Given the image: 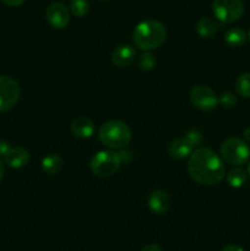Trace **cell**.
I'll use <instances>...</instances> for the list:
<instances>
[{
	"mask_svg": "<svg viewBox=\"0 0 250 251\" xmlns=\"http://www.w3.org/2000/svg\"><path fill=\"white\" fill-rule=\"evenodd\" d=\"M188 172L191 179L201 185H216L225 176L222 158L212 150L200 147L190 154L188 161Z\"/></svg>",
	"mask_w": 250,
	"mask_h": 251,
	"instance_id": "6da1fadb",
	"label": "cell"
},
{
	"mask_svg": "<svg viewBox=\"0 0 250 251\" xmlns=\"http://www.w3.org/2000/svg\"><path fill=\"white\" fill-rule=\"evenodd\" d=\"M166 27L157 20H145L140 22L132 33V39L137 48L146 51L159 48L166 41Z\"/></svg>",
	"mask_w": 250,
	"mask_h": 251,
	"instance_id": "7a4b0ae2",
	"label": "cell"
},
{
	"mask_svg": "<svg viewBox=\"0 0 250 251\" xmlns=\"http://www.w3.org/2000/svg\"><path fill=\"white\" fill-rule=\"evenodd\" d=\"M98 139L109 149L122 150L129 145L131 140V130L124 122L109 120L100 127Z\"/></svg>",
	"mask_w": 250,
	"mask_h": 251,
	"instance_id": "3957f363",
	"label": "cell"
},
{
	"mask_svg": "<svg viewBox=\"0 0 250 251\" xmlns=\"http://www.w3.org/2000/svg\"><path fill=\"white\" fill-rule=\"evenodd\" d=\"M221 158L232 166H242L250 157V149L247 142L239 137H229L221 145Z\"/></svg>",
	"mask_w": 250,
	"mask_h": 251,
	"instance_id": "277c9868",
	"label": "cell"
},
{
	"mask_svg": "<svg viewBox=\"0 0 250 251\" xmlns=\"http://www.w3.org/2000/svg\"><path fill=\"white\" fill-rule=\"evenodd\" d=\"M122 157L114 151H100L92 157L90 168L95 176L105 178L110 176L120 168Z\"/></svg>",
	"mask_w": 250,
	"mask_h": 251,
	"instance_id": "5b68a950",
	"label": "cell"
},
{
	"mask_svg": "<svg viewBox=\"0 0 250 251\" xmlns=\"http://www.w3.org/2000/svg\"><path fill=\"white\" fill-rule=\"evenodd\" d=\"M212 9L221 22L230 24L243 16L244 2L243 0H213Z\"/></svg>",
	"mask_w": 250,
	"mask_h": 251,
	"instance_id": "8992f818",
	"label": "cell"
},
{
	"mask_svg": "<svg viewBox=\"0 0 250 251\" xmlns=\"http://www.w3.org/2000/svg\"><path fill=\"white\" fill-rule=\"evenodd\" d=\"M20 86L9 76L0 75V112H6L15 107L20 98Z\"/></svg>",
	"mask_w": 250,
	"mask_h": 251,
	"instance_id": "52a82bcc",
	"label": "cell"
},
{
	"mask_svg": "<svg viewBox=\"0 0 250 251\" xmlns=\"http://www.w3.org/2000/svg\"><path fill=\"white\" fill-rule=\"evenodd\" d=\"M190 100L194 107L203 112H210L215 109L218 104V97L210 87L198 85L190 91Z\"/></svg>",
	"mask_w": 250,
	"mask_h": 251,
	"instance_id": "ba28073f",
	"label": "cell"
},
{
	"mask_svg": "<svg viewBox=\"0 0 250 251\" xmlns=\"http://www.w3.org/2000/svg\"><path fill=\"white\" fill-rule=\"evenodd\" d=\"M47 21L53 26L54 28H65L70 22V12L65 4L60 1H54L48 5L46 10Z\"/></svg>",
	"mask_w": 250,
	"mask_h": 251,
	"instance_id": "9c48e42d",
	"label": "cell"
},
{
	"mask_svg": "<svg viewBox=\"0 0 250 251\" xmlns=\"http://www.w3.org/2000/svg\"><path fill=\"white\" fill-rule=\"evenodd\" d=\"M110 58H112L114 65L125 68V66H129L134 63L135 58H136V51L131 46L122 44V46H118L113 49Z\"/></svg>",
	"mask_w": 250,
	"mask_h": 251,
	"instance_id": "30bf717a",
	"label": "cell"
},
{
	"mask_svg": "<svg viewBox=\"0 0 250 251\" xmlns=\"http://www.w3.org/2000/svg\"><path fill=\"white\" fill-rule=\"evenodd\" d=\"M149 207L156 215H163L171 207V198L162 190H154L149 196Z\"/></svg>",
	"mask_w": 250,
	"mask_h": 251,
	"instance_id": "8fae6325",
	"label": "cell"
},
{
	"mask_svg": "<svg viewBox=\"0 0 250 251\" xmlns=\"http://www.w3.org/2000/svg\"><path fill=\"white\" fill-rule=\"evenodd\" d=\"M194 151H195V146L186 136L178 137L169 146V154L175 159H184L186 157H190Z\"/></svg>",
	"mask_w": 250,
	"mask_h": 251,
	"instance_id": "7c38bea8",
	"label": "cell"
},
{
	"mask_svg": "<svg viewBox=\"0 0 250 251\" xmlns=\"http://www.w3.org/2000/svg\"><path fill=\"white\" fill-rule=\"evenodd\" d=\"M5 162L9 167L15 169L24 168L28 164L29 162V153L26 149L24 147H12L10 149V151L7 152V154L5 156Z\"/></svg>",
	"mask_w": 250,
	"mask_h": 251,
	"instance_id": "4fadbf2b",
	"label": "cell"
},
{
	"mask_svg": "<svg viewBox=\"0 0 250 251\" xmlns=\"http://www.w3.org/2000/svg\"><path fill=\"white\" fill-rule=\"evenodd\" d=\"M71 131L78 139H90L95 132V124L87 117H77L71 123Z\"/></svg>",
	"mask_w": 250,
	"mask_h": 251,
	"instance_id": "5bb4252c",
	"label": "cell"
},
{
	"mask_svg": "<svg viewBox=\"0 0 250 251\" xmlns=\"http://www.w3.org/2000/svg\"><path fill=\"white\" fill-rule=\"evenodd\" d=\"M195 28L199 36L203 37V38H208V37H212L217 33V31L220 29V25L211 17H202L198 21Z\"/></svg>",
	"mask_w": 250,
	"mask_h": 251,
	"instance_id": "9a60e30c",
	"label": "cell"
},
{
	"mask_svg": "<svg viewBox=\"0 0 250 251\" xmlns=\"http://www.w3.org/2000/svg\"><path fill=\"white\" fill-rule=\"evenodd\" d=\"M63 166L64 161L59 154L51 153L42 159V169H43L44 173L49 174V176L58 174L61 171V168H63Z\"/></svg>",
	"mask_w": 250,
	"mask_h": 251,
	"instance_id": "2e32d148",
	"label": "cell"
},
{
	"mask_svg": "<svg viewBox=\"0 0 250 251\" xmlns=\"http://www.w3.org/2000/svg\"><path fill=\"white\" fill-rule=\"evenodd\" d=\"M248 38V34L240 27H233L228 29L225 34V41L230 47H240L245 43Z\"/></svg>",
	"mask_w": 250,
	"mask_h": 251,
	"instance_id": "e0dca14e",
	"label": "cell"
},
{
	"mask_svg": "<svg viewBox=\"0 0 250 251\" xmlns=\"http://www.w3.org/2000/svg\"><path fill=\"white\" fill-rule=\"evenodd\" d=\"M247 178H248V174L244 169L239 168H233L228 172L227 174V181L232 188L234 189H239L247 183Z\"/></svg>",
	"mask_w": 250,
	"mask_h": 251,
	"instance_id": "ac0fdd59",
	"label": "cell"
},
{
	"mask_svg": "<svg viewBox=\"0 0 250 251\" xmlns=\"http://www.w3.org/2000/svg\"><path fill=\"white\" fill-rule=\"evenodd\" d=\"M235 91L244 98H250V73L242 74L235 81Z\"/></svg>",
	"mask_w": 250,
	"mask_h": 251,
	"instance_id": "d6986e66",
	"label": "cell"
},
{
	"mask_svg": "<svg viewBox=\"0 0 250 251\" xmlns=\"http://www.w3.org/2000/svg\"><path fill=\"white\" fill-rule=\"evenodd\" d=\"M90 5L87 0H71L70 10L75 16L82 17L88 12Z\"/></svg>",
	"mask_w": 250,
	"mask_h": 251,
	"instance_id": "ffe728a7",
	"label": "cell"
},
{
	"mask_svg": "<svg viewBox=\"0 0 250 251\" xmlns=\"http://www.w3.org/2000/svg\"><path fill=\"white\" fill-rule=\"evenodd\" d=\"M156 66V59L151 53H144L139 58V68L142 71H150Z\"/></svg>",
	"mask_w": 250,
	"mask_h": 251,
	"instance_id": "44dd1931",
	"label": "cell"
},
{
	"mask_svg": "<svg viewBox=\"0 0 250 251\" xmlns=\"http://www.w3.org/2000/svg\"><path fill=\"white\" fill-rule=\"evenodd\" d=\"M218 103L225 108H232L237 104V97H235L234 93L232 92H223L222 95L218 97Z\"/></svg>",
	"mask_w": 250,
	"mask_h": 251,
	"instance_id": "7402d4cb",
	"label": "cell"
},
{
	"mask_svg": "<svg viewBox=\"0 0 250 251\" xmlns=\"http://www.w3.org/2000/svg\"><path fill=\"white\" fill-rule=\"evenodd\" d=\"M185 136L190 140V142L195 146V149L202 144V135H201L198 130H190Z\"/></svg>",
	"mask_w": 250,
	"mask_h": 251,
	"instance_id": "603a6c76",
	"label": "cell"
},
{
	"mask_svg": "<svg viewBox=\"0 0 250 251\" xmlns=\"http://www.w3.org/2000/svg\"><path fill=\"white\" fill-rule=\"evenodd\" d=\"M10 145L5 141H0V159L5 158V156L7 154V152L10 151Z\"/></svg>",
	"mask_w": 250,
	"mask_h": 251,
	"instance_id": "cb8c5ba5",
	"label": "cell"
},
{
	"mask_svg": "<svg viewBox=\"0 0 250 251\" xmlns=\"http://www.w3.org/2000/svg\"><path fill=\"white\" fill-rule=\"evenodd\" d=\"M4 4L10 5V6H19V5L24 4L25 0H1Z\"/></svg>",
	"mask_w": 250,
	"mask_h": 251,
	"instance_id": "d4e9b609",
	"label": "cell"
},
{
	"mask_svg": "<svg viewBox=\"0 0 250 251\" xmlns=\"http://www.w3.org/2000/svg\"><path fill=\"white\" fill-rule=\"evenodd\" d=\"M222 251H244V250H243V248L238 247V245L229 244V245H227V247L223 248Z\"/></svg>",
	"mask_w": 250,
	"mask_h": 251,
	"instance_id": "484cf974",
	"label": "cell"
},
{
	"mask_svg": "<svg viewBox=\"0 0 250 251\" xmlns=\"http://www.w3.org/2000/svg\"><path fill=\"white\" fill-rule=\"evenodd\" d=\"M141 251H162L161 248L156 244H149L144 248Z\"/></svg>",
	"mask_w": 250,
	"mask_h": 251,
	"instance_id": "4316f807",
	"label": "cell"
},
{
	"mask_svg": "<svg viewBox=\"0 0 250 251\" xmlns=\"http://www.w3.org/2000/svg\"><path fill=\"white\" fill-rule=\"evenodd\" d=\"M243 136H244L245 140L250 141V127H247V129L243 131Z\"/></svg>",
	"mask_w": 250,
	"mask_h": 251,
	"instance_id": "83f0119b",
	"label": "cell"
},
{
	"mask_svg": "<svg viewBox=\"0 0 250 251\" xmlns=\"http://www.w3.org/2000/svg\"><path fill=\"white\" fill-rule=\"evenodd\" d=\"M4 173H5L4 164H2L1 159H0V181H1V180H2V178H4Z\"/></svg>",
	"mask_w": 250,
	"mask_h": 251,
	"instance_id": "f1b7e54d",
	"label": "cell"
},
{
	"mask_svg": "<svg viewBox=\"0 0 250 251\" xmlns=\"http://www.w3.org/2000/svg\"><path fill=\"white\" fill-rule=\"evenodd\" d=\"M248 176H250V161H249V163H248Z\"/></svg>",
	"mask_w": 250,
	"mask_h": 251,
	"instance_id": "f546056e",
	"label": "cell"
},
{
	"mask_svg": "<svg viewBox=\"0 0 250 251\" xmlns=\"http://www.w3.org/2000/svg\"><path fill=\"white\" fill-rule=\"evenodd\" d=\"M248 39L250 41V28H249V32H248Z\"/></svg>",
	"mask_w": 250,
	"mask_h": 251,
	"instance_id": "4dcf8cb0",
	"label": "cell"
},
{
	"mask_svg": "<svg viewBox=\"0 0 250 251\" xmlns=\"http://www.w3.org/2000/svg\"><path fill=\"white\" fill-rule=\"evenodd\" d=\"M100 1H107V0H100Z\"/></svg>",
	"mask_w": 250,
	"mask_h": 251,
	"instance_id": "1f68e13d",
	"label": "cell"
}]
</instances>
